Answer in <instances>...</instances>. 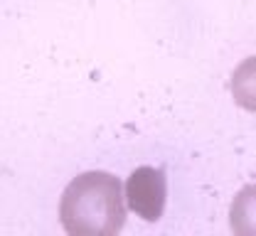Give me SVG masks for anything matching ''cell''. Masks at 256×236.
<instances>
[{"label": "cell", "mask_w": 256, "mask_h": 236, "mask_svg": "<svg viewBox=\"0 0 256 236\" xmlns=\"http://www.w3.org/2000/svg\"><path fill=\"white\" fill-rule=\"evenodd\" d=\"M62 229L72 236H114L124 229V185L111 172H82L60 202Z\"/></svg>", "instance_id": "cell-1"}, {"label": "cell", "mask_w": 256, "mask_h": 236, "mask_svg": "<svg viewBox=\"0 0 256 236\" xmlns=\"http://www.w3.org/2000/svg\"><path fill=\"white\" fill-rule=\"evenodd\" d=\"M165 197H168V182L162 170L148 168V165L133 170V175L126 182V197H124L128 200L130 212H136L140 219L153 224L162 217Z\"/></svg>", "instance_id": "cell-2"}]
</instances>
